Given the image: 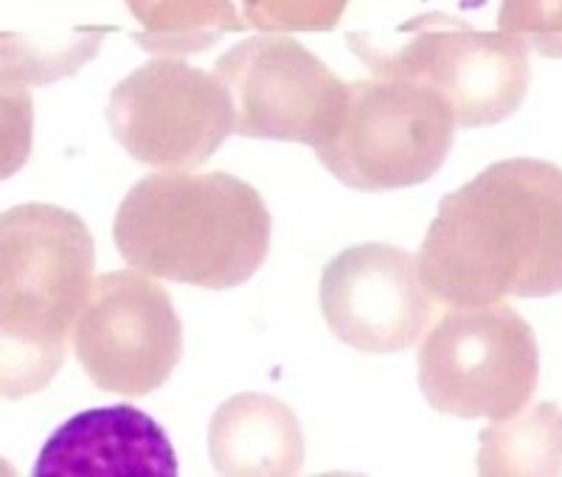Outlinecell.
I'll list each match as a JSON object with an SVG mask.
<instances>
[{
	"label": "cell",
	"mask_w": 562,
	"mask_h": 477,
	"mask_svg": "<svg viewBox=\"0 0 562 477\" xmlns=\"http://www.w3.org/2000/svg\"><path fill=\"white\" fill-rule=\"evenodd\" d=\"M416 261L428 293L453 309L562 293V169L486 166L441 200Z\"/></svg>",
	"instance_id": "cell-1"
},
{
	"label": "cell",
	"mask_w": 562,
	"mask_h": 477,
	"mask_svg": "<svg viewBox=\"0 0 562 477\" xmlns=\"http://www.w3.org/2000/svg\"><path fill=\"white\" fill-rule=\"evenodd\" d=\"M113 236L140 273L228 289L254 279L268 259L270 214L234 174L158 172L130 189Z\"/></svg>",
	"instance_id": "cell-2"
},
{
	"label": "cell",
	"mask_w": 562,
	"mask_h": 477,
	"mask_svg": "<svg viewBox=\"0 0 562 477\" xmlns=\"http://www.w3.org/2000/svg\"><path fill=\"white\" fill-rule=\"evenodd\" d=\"M93 239L57 205L29 203L0 217V390H43L59 371L93 286Z\"/></svg>",
	"instance_id": "cell-3"
},
{
	"label": "cell",
	"mask_w": 562,
	"mask_h": 477,
	"mask_svg": "<svg viewBox=\"0 0 562 477\" xmlns=\"http://www.w3.org/2000/svg\"><path fill=\"white\" fill-rule=\"evenodd\" d=\"M351 52L374 77L436 90L459 127H492L524 104L531 82L529 45L506 32H475L448 14H425L391 37L349 34Z\"/></svg>",
	"instance_id": "cell-4"
},
{
	"label": "cell",
	"mask_w": 562,
	"mask_h": 477,
	"mask_svg": "<svg viewBox=\"0 0 562 477\" xmlns=\"http://www.w3.org/2000/svg\"><path fill=\"white\" fill-rule=\"evenodd\" d=\"M456 127L453 107L436 90L371 77L349 84L338 133L315 152L349 189H408L439 172Z\"/></svg>",
	"instance_id": "cell-5"
},
{
	"label": "cell",
	"mask_w": 562,
	"mask_h": 477,
	"mask_svg": "<svg viewBox=\"0 0 562 477\" xmlns=\"http://www.w3.org/2000/svg\"><path fill=\"white\" fill-rule=\"evenodd\" d=\"M540 376L531 326L512 306L445 315L419 349V388L439 413L504 421L529 408Z\"/></svg>",
	"instance_id": "cell-6"
},
{
	"label": "cell",
	"mask_w": 562,
	"mask_h": 477,
	"mask_svg": "<svg viewBox=\"0 0 562 477\" xmlns=\"http://www.w3.org/2000/svg\"><path fill=\"white\" fill-rule=\"evenodd\" d=\"M108 124L140 163L189 172L237 133V107L217 73L158 57L115 84Z\"/></svg>",
	"instance_id": "cell-7"
},
{
	"label": "cell",
	"mask_w": 562,
	"mask_h": 477,
	"mask_svg": "<svg viewBox=\"0 0 562 477\" xmlns=\"http://www.w3.org/2000/svg\"><path fill=\"white\" fill-rule=\"evenodd\" d=\"M74 351L102 390L144 396L158 390L180 363L183 326L169 293L149 273H104L90 286Z\"/></svg>",
	"instance_id": "cell-8"
},
{
	"label": "cell",
	"mask_w": 562,
	"mask_h": 477,
	"mask_svg": "<svg viewBox=\"0 0 562 477\" xmlns=\"http://www.w3.org/2000/svg\"><path fill=\"white\" fill-rule=\"evenodd\" d=\"M214 73L228 84L243 138L321 149L338 133L349 102V84L304 45L279 34L234 45Z\"/></svg>",
	"instance_id": "cell-9"
},
{
	"label": "cell",
	"mask_w": 562,
	"mask_h": 477,
	"mask_svg": "<svg viewBox=\"0 0 562 477\" xmlns=\"http://www.w3.org/2000/svg\"><path fill=\"white\" fill-rule=\"evenodd\" d=\"M321 309L335 338L369 354L411 349L434 313L419 261L389 245H360L329 261Z\"/></svg>",
	"instance_id": "cell-10"
},
{
	"label": "cell",
	"mask_w": 562,
	"mask_h": 477,
	"mask_svg": "<svg viewBox=\"0 0 562 477\" xmlns=\"http://www.w3.org/2000/svg\"><path fill=\"white\" fill-rule=\"evenodd\" d=\"M37 477H175L178 458L155 419L130 405L85 410L45 441Z\"/></svg>",
	"instance_id": "cell-11"
},
{
	"label": "cell",
	"mask_w": 562,
	"mask_h": 477,
	"mask_svg": "<svg viewBox=\"0 0 562 477\" xmlns=\"http://www.w3.org/2000/svg\"><path fill=\"white\" fill-rule=\"evenodd\" d=\"M209 450L223 475H295L304 464L299 419L265 394H239L220 405L209 427Z\"/></svg>",
	"instance_id": "cell-12"
},
{
	"label": "cell",
	"mask_w": 562,
	"mask_h": 477,
	"mask_svg": "<svg viewBox=\"0 0 562 477\" xmlns=\"http://www.w3.org/2000/svg\"><path fill=\"white\" fill-rule=\"evenodd\" d=\"M140 23L135 43L158 57H189L250 26L231 0H127Z\"/></svg>",
	"instance_id": "cell-13"
},
{
	"label": "cell",
	"mask_w": 562,
	"mask_h": 477,
	"mask_svg": "<svg viewBox=\"0 0 562 477\" xmlns=\"http://www.w3.org/2000/svg\"><path fill=\"white\" fill-rule=\"evenodd\" d=\"M481 475H557L562 469V410L551 401L492 421L479 435Z\"/></svg>",
	"instance_id": "cell-14"
},
{
	"label": "cell",
	"mask_w": 562,
	"mask_h": 477,
	"mask_svg": "<svg viewBox=\"0 0 562 477\" xmlns=\"http://www.w3.org/2000/svg\"><path fill=\"white\" fill-rule=\"evenodd\" d=\"M245 20L268 34L329 32L344 18L349 0H243Z\"/></svg>",
	"instance_id": "cell-15"
},
{
	"label": "cell",
	"mask_w": 562,
	"mask_h": 477,
	"mask_svg": "<svg viewBox=\"0 0 562 477\" xmlns=\"http://www.w3.org/2000/svg\"><path fill=\"white\" fill-rule=\"evenodd\" d=\"M498 23L540 57L562 59V0H504Z\"/></svg>",
	"instance_id": "cell-16"
}]
</instances>
